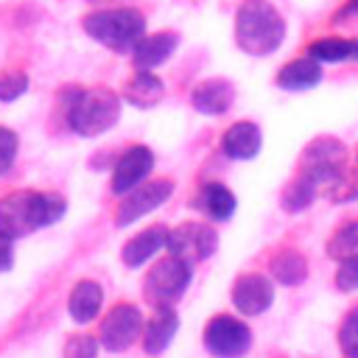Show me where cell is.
Returning a JSON list of instances; mask_svg holds the SVG:
<instances>
[{
  "instance_id": "obj_1",
  "label": "cell",
  "mask_w": 358,
  "mask_h": 358,
  "mask_svg": "<svg viewBox=\"0 0 358 358\" xmlns=\"http://www.w3.org/2000/svg\"><path fill=\"white\" fill-rule=\"evenodd\" d=\"M67 210V201L59 193L45 190H14L0 199V238L17 241L34 229L56 224Z\"/></svg>"
},
{
  "instance_id": "obj_2",
  "label": "cell",
  "mask_w": 358,
  "mask_h": 358,
  "mask_svg": "<svg viewBox=\"0 0 358 358\" xmlns=\"http://www.w3.org/2000/svg\"><path fill=\"white\" fill-rule=\"evenodd\" d=\"M285 39V20L268 0H246L235 14V45L249 56H268Z\"/></svg>"
},
{
  "instance_id": "obj_3",
  "label": "cell",
  "mask_w": 358,
  "mask_h": 358,
  "mask_svg": "<svg viewBox=\"0 0 358 358\" xmlns=\"http://www.w3.org/2000/svg\"><path fill=\"white\" fill-rule=\"evenodd\" d=\"M81 25L90 39H95L98 45L115 53H131V48L145 36V17L131 6L98 8L87 14Z\"/></svg>"
},
{
  "instance_id": "obj_4",
  "label": "cell",
  "mask_w": 358,
  "mask_h": 358,
  "mask_svg": "<svg viewBox=\"0 0 358 358\" xmlns=\"http://www.w3.org/2000/svg\"><path fill=\"white\" fill-rule=\"evenodd\" d=\"M67 126L81 137H98L109 131L120 117V98L106 87L76 90L67 101Z\"/></svg>"
},
{
  "instance_id": "obj_5",
  "label": "cell",
  "mask_w": 358,
  "mask_h": 358,
  "mask_svg": "<svg viewBox=\"0 0 358 358\" xmlns=\"http://www.w3.org/2000/svg\"><path fill=\"white\" fill-rule=\"evenodd\" d=\"M347 157L350 151L338 137L319 134L299 154V176L310 179L316 187H327L336 176L347 171Z\"/></svg>"
},
{
  "instance_id": "obj_6",
  "label": "cell",
  "mask_w": 358,
  "mask_h": 358,
  "mask_svg": "<svg viewBox=\"0 0 358 358\" xmlns=\"http://www.w3.org/2000/svg\"><path fill=\"white\" fill-rule=\"evenodd\" d=\"M190 277H193V266L168 255L165 260H159L148 268L143 294L148 296V302L154 308H171V302H176L185 294V288L190 285Z\"/></svg>"
},
{
  "instance_id": "obj_7",
  "label": "cell",
  "mask_w": 358,
  "mask_h": 358,
  "mask_svg": "<svg viewBox=\"0 0 358 358\" xmlns=\"http://www.w3.org/2000/svg\"><path fill=\"white\" fill-rule=\"evenodd\" d=\"M171 196H173V182L171 179H148V182H143L134 190L120 196V204L115 210V224L129 227V224L140 221L143 215L154 213L157 207H162Z\"/></svg>"
},
{
  "instance_id": "obj_8",
  "label": "cell",
  "mask_w": 358,
  "mask_h": 358,
  "mask_svg": "<svg viewBox=\"0 0 358 358\" xmlns=\"http://www.w3.org/2000/svg\"><path fill=\"white\" fill-rule=\"evenodd\" d=\"M215 243H218V235L213 232V227H207L201 221H185V224L168 229V238H165L168 255L185 260L190 266L210 257L215 252Z\"/></svg>"
},
{
  "instance_id": "obj_9",
  "label": "cell",
  "mask_w": 358,
  "mask_h": 358,
  "mask_svg": "<svg viewBox=\"0 0 358 358\" xmlns=\"http://www.w3.org/2000/svg\"><path fill=\"white\" fill-rule=\"evenodd\" d=\"M204 347L213 355H218V358H241L252 347V333H249V327L241 319L221 313V316L207 322V327H204Z\"/></svg>"
},
{
  "instance_id": "obj_10",
  "label": "cell",
  "mask_w": 358,
  "mask_h": 358,
  "mask_svg": "<svg viewBox=\"0 0 358 358\" xmlns=\"http://www.w3.org/2000/svg\"><path fill=\"white\" fill-rule=\"evenodd\" d=\"M143 330V313L134 305H115L103 322H101V338L98 344L109 352H120L134 344V338Z\"/></svg>"
},
{
  "instance_id": "obj_11",
  "label": "cell",
  "mask_w": 358,
  "mask_h": 358,
  "mask_svg": "<svg viewBox=\"0 0 358 358\" xmlns=\"http://www.w3.org/2000/svg\"><path fill=\"white\" fill-rule=\"evenodd\" d=\"M154 171V151L148 145H131L126 148L115 168H112V193L123 196L129 190H134L137 185H143Z\"/></svg>"
},
{
  "instance_id": "obj_12",
  "label": "cell",
  "mask_w": 358,
  "mask_h": 358,
  "mask_svg": "<svg viewBox=\"0 0 358 358\" xmlns=\"http://www.w3.org/2000/svg\"><path fill=\"white\" fill-rule=\"evenodd\" d=\"M274 302V285L263 274H243L232 285V305L243 316H257Z\"/></svg>"
},
{
  "instance_id": "obj_13",
  "label": "cell",
  "mask_w": 358,
  "mask_h": 358,
  "mask_svg": "<svg viewBox=\"0 0 358 358\" xmlns=\"http://www.w3.org/2000/svg\"><path fill=\"white\" fill-rule=\"evenodd\" d=\"M179 48V34L173 31H157V34H145L134 48H131V62L137 70H148L154 73V67L165 64Z\"/></svg>"
},
{
  "instance_id": "obj_14",
  "label": "cell",
  "mask_w": 358,
  "mask_h": 358,
  "mask_svg": "<svg viewBox=\"0 0 358 358\" xmlns=\"http://www.w3.org/2000/svg\"><path fill=\"white\" fill-rule=\"evenodd\" d=\"M260 145H263V131L257 123L252 120H238L232 123L224 137H221V151L229 157V159H238V162H249L260 154Z\"/></svg>"
},
{
  "instance_id": "obj_15",
  "label": "cell",
  "mask_w": 358,
  "mask_h": 358,
  "mask_svg": "<svg viewBox=\"0 0 358 358\" xmlns=\"http://www.w3.org/2000/svg\"><path fill=\"white\" fill-rule=\"evenodd\" d=\"M324 78V70L319 62H313L310 56H299V59H291L280 67L277 73V87L285 90V92H308L313 87H319Z\"/></svg>"
},
{
  "instance_id": "obj_16",
  "label": "cell",
  "mask_w": 358,
  "mask_h": 358,
  "mask_svg": "<svg viewBox=\"0 0 358 358\" xmlns=\"http://www.w3.org/2000/svg\"><path fill=\"white\" fill-rule=\"evenodd\" d=\"M190 101H193V109L201 115H210V117L224 115L235 103V87L227 78H207V81L196 84Z\"/></svg>"
},
{
  "instance_id": "obj_17",
  "label": "cell",
  "mask_w": 358,
  "mask_h": 358,
  "mask_svg": "<svg viewBox=\"0 0 358 358\" xmlns=\"http://www.w3.org/2000/svg\"><path fill=\"white\" fill-rule=\"evenodd\" d=\"M165 238H168V227H148L143 232H137L134 238H129L120 249V260L129 268L143 266L145 260H151L159 249H165Z\"/></svg>"
},
{
  "instance_id": "obj_18",
  "label": "cell",
  "mask_w": 358,
  "mask_h": 358,
  "mask_svg": "<svg viewBox=\"0 0 358 358\" xmlns=\"http://www.w3.org/2000/svg\"><path fill=\"white\" fill-rule=\"evenodd\" d=\"M162 98H165V84H162V78H157L148 70H137L123 87V101L137 109H151Z\"/></svg>"
},
{
  "instance_id": "obj_19",
  "label": "cell",
  "mask_w": 358,
  "mask_h": 358,
  "mask_svg": "<svg viewBox=\"0 0 358 358\" xmlns=\"http://www.w3.org/2000/svg\"><path fill=\"white\" fill-rule=\"evenodd\" d=\"M143 350L148 355H159L176 336V327H179V319L171 308H157L154 316L143 324Z\"/></svg>"
},
{
  "instance_id": "obj_20",
  "label": "cell",
  "mask_w": 358,
  "mask_h": 358,
  "mask_svg": "<svg viewBox=\"0 0 358 358\" xmlns=\"http://www.w3.org/2000/svg\"><path fill=\"white\" fill-rule=\"evenodd\" d=\"M101 305H103V288L98 282L81 280L73 285L70 299H67V310H70L73 322H78V324L92 322L101 313Z\"/></svg>"
},
{
  "instance_id": "obj_21",
  "label": "cell",
  "mask_w": 358,
  "mask_h": 358,
  "mask_svg": "<svg viewBox=\"0 0 358 358\" xmlns=\"http://www.w3.org/2000/svg\"><path fill=\"white\" fill-rule=\"evenodd\" d=\"M308 56L319 64H338V62H358V39L347 36H322L308 45Z\"/></svg>"
},
{
  "instance_id": "obj_22",
  "label": "cell",
  "mask_w": 358,
  "mask_h": 358,
  "mask_svg": "<svg viewBox=\"0 0 358 358\" xmlns=\"http://www.w3.org/2000/svg\"><path fill=\"white\" fill-rule=\"evenodd\" d=\"M199 207L204 210L207 218H213V221H227V218H232L238 201H235V193H232L227 185H221V182H207V185L199 190Z\"/></svg>"
},
{
  "instance_id": "obj_23",
  "label": "cell",
  "mask_w": 358,
  "mask_h": 358,
  "mask_svg": "<svg viewBox=\"0 0 358 358\" xmlns=\"http://www.w3.org/2000/svg\"><path fill=\"white\" fill-rule=\"evenodd\" d=\"M268 268H271V277L280 285H299L308 277V260H305V255H299L294 249L277 252L271 257V266Z\"/></svg>"
},
{
  "instance_id": "obj_24",
  "label": "cell",
  "mask_w": 358,
  "mask_h": 358,
  "mask_svg": "<svg viewBox=\"0 0 358 358\" xmlns=\"http://www.w3.org/2000/svg\"><path fill=\"white\" fill-rule=\"evenodd\" d=\"M327 255L341 263V260H350V257H358V221H347L341 224L330 241H327Z\"/></svg>"
},
{
  "instance_id": "obj_25",
  "label": "cell",
  "mask_w": 358,
  "mask_h": 358,
  "mask_svg": "<svg viewBox=\"0 0 358 358\" xmlns=\"http://www.w3.org/2000/svg\"><path fill=\"white\" fill-rule=\"evenodd\" d=\"M316 190H319V187H316L310 179L296 176V179H291V182L285 185V190H282V196H280V204H282L288 213H299V210L310 207V201L316 199Z\"/></svg>"
},
{
  "instance_id": "obj_26",
  "label": "cell",
  "mask_w": 358,
  "mask_h": 358,
  "mask_svg": "<svg viewBox=\"0 0 358 358\" xmlns=\"http://www.w3.org/2000/svg\"><path fill=\"white\" fill-rule=\"evenodd\" d=\"M327 199L336 204H347L358 199V168H347L341 176H336L327 187H324Z\"/></svg>"
},
{
  "instance_id": "obj_27",
  "label": "cell",
  "mask_w": 358,
  "mask_h": 358,
  "mask_svg": "<svg viewBox=\"0 0 358 358\" xmlns=\"http://www.w3.org/2000/svg\"><path fill=\"white\" fill-rule=\"evenodd\" d=\"M28 92V76L22 70H3L0 73V101L11 103Z\"/></svg>"
},
{
  "instance_id": "obj_28",
  "label": "cell",
  "mask_w": 358,
  "mask_h": 358,
  "mask_svg": "<svg viewBox=\"0 0 358 358\" xmlns=\"http://www.w3.org/2000/svg\"><path fill=\"white\" fill-rule=\"evenodd\" d=\"M338 344L347 358H358V305L344 316L341 330H338Z\"/></svg>"
},
{
  "instance_id": "obj_29",
  "label": "cell",
  "mask_w": 358,
  "mask_h": 358,
  "mask_svg": "<svg viewBox=\"0 0 358 358\" xmlns=\"http://www.w3.org/2000/svg\"><path fill=\"white\" fill-rule=\"evenodd\" d=\"M98 338L90 333H73L64 341V358H98Z\"/></svg>"
},
{
  "instance_id": "obj_30",
  "label": "cell",
  "mask_w": 358,
  "mask_h": 358,
  "mask_svg": "<svg viewBox=\"0 0 358 358\" xmlns=\"http://www.w3.org/2000/svg\"><path fill=\"white\" fill-rule=\"evenodd\" d=\"M17 148H20V140L11 129L0 126V176L11 171L14 159H17Z\"/></svg>"
},
{
  "instance_id": "obj_31",
  "label": "cell",
  "mask_w": 358,
  "mask_h": 358,
  "mask_svg": "<svg viewBox=\"0 0 358 358\" xmlns=\"http://www.w3.org/2000/svg\"><path fill=\"white\" fill-rule=\"evenodd\" d=\"M336 288L338 291H358V257H350V260L338 263Z\"/></svg>"
},
{
  "instance_id": "obj_32",
  "label": "cell",
  "mask_w": 358,
  "mask_h": 358,
  "mask_svg": "<svg viewBox=\"0 0 358 358\" xmlns=\"http://www.w3.org/2000/svg\"><path fill=\"white\" fill-rule=\"evenodd\" d=\"M14 241L8 238H0V271H8L11 263H14V249H11Z\"/></svg>"
},
{
  "instance_id": "obj_33",
  "label": "cell",
  "mask_w": 358,
  "mask_h": 358,
  "mask_svg": "<svg viewBox=\"0 0 358 358\" xmlns=\"http://www.w3.org/2000/svg\"><path fill=\"white\" fill-rule=\"evenodd\" d=\"M350 17H358V0H347L338 11H336V22H341V20H350Z\"/></svg>"
}]
</instances>
